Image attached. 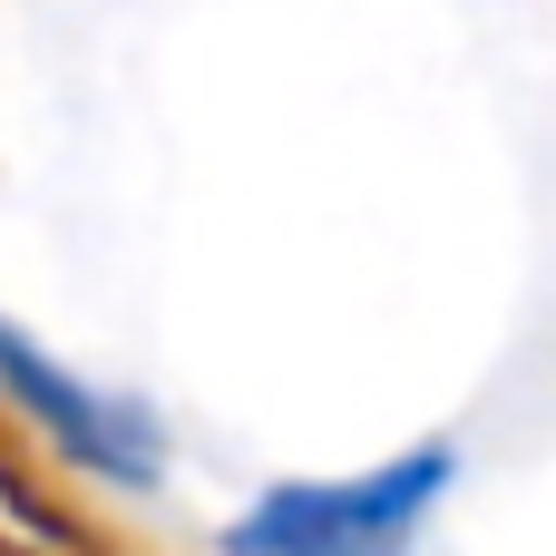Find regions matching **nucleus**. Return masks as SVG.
<instances>
[{"mask_svg": "<svg viewBox=\"0 0 556 556\" xmlns=\"http://www.w3.org/2000/svg\"><path fill=\"white\" fill-rule=\"evenodd\" d=\"M0 381H10V401L78 459V469H98V479H117V489H147L156 469H166V440H156V420L137 410V401H117V391H98V381H78V371H59L39 342H20V332H0Z\"/></svg>", "mask_w": 556, "mask_h": 556, "instance_id": "nucleus-2", "label": "nucleus"}, {"mask_svg": "<svg viewBox=\"0 0 556 556\" xmlns=\"http://www.w3.org/2000/svg\"><path fill=\"white\" fill-rule=\"evenodd\" d=\"M440 489H450V450H410L362 479H293L225 528V556H410Z\"/></svg>", "mask_w": 556, "mask_h": 556, "instance_id": "nucleus-1", "label": "nucleus"}]
</instances>
